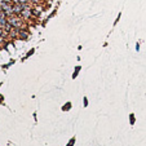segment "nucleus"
<instances>
[{
	"instance_id": "4",
	"label": "nucleus",
	"mask_w": 146,
	"mask_h": 146,
	"mask_svg": "<svg viewBox=\"0 0 146 146\" xmlns=\"http://www.w3.org/2000/svg\"><path fill=\"white\" fill-rule=\"evenodd\" d=\"M79 70H80V66H78L76 69H75V72H74V75H72V78H75L78 75V72H79Z\"/></svg>"
},
{
	"instance_id": "3",
	"label": "nucleus",
	"mask_w": 146,
	"mask_h": 146,
	"mask_svg": "<svg viewBox=\"0 0 146 146\" xmlns=\"http://www.w3.org/2000/svg\"><path fill=\"white\" fill-rule=\"evenodd\" d=\"M22 11H23V4H21V3H14L13 4V13L14 14H17V16H21Z\"/></svg>"
},
{
	"instance_id": "1",
	"label": "nucleus",
	"mask_w": 146,
	"mask_h": 146,
	"mask_svg": "<svg viewBox=\"0 0 146 146\" xmlns=\"http://www.w3.org/2000/svg\"><path fill=\"white\" fill-rule=\"evenodd\" d=\"M8 21L14 29H26L27 27V21H25L22 17L17 16V14H13V16L8 17Z\"/></svg>"
},
{
	"instance_id": "2",
	"label": "nucleus",
	"mask_w": 146,
	"mask_h": 146,
	"mask_svg": "<svg viewBox=\"0 0 146 146\" xmlns=\"http://www.w3.org/2000/svg\"><path fill=\"white\" fill-rule=\"evenodd\" d=\"M30 38V31L29 29H19V35H18V39H22V40H27Z\"/></svg>"
},
{
	"instance_id": "5",
	"label": "nucleus",
	"mask_w": 146,
	"mask_h": 146,
	"mask_svg": "<svg viewBox=\"0 0 146 146\" xmlns=\"http://www.w3.org/2000/svg\"><path fill=\"white\" fill-rule=\"evenodd\" d=\"M136 50H140V44H136Z\"/></svg>"
}]
</instances>
